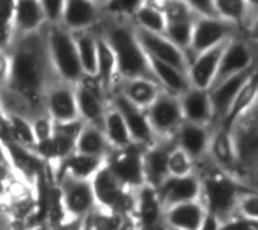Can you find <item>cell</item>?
I'll use <instances>...</instances> for the list:
<instances>
[{"mask_svg": "<svg viewBox=\"0 0 258 230\" xmlns=\"http://www.w3.org/2000/svg\"><path fill=\"white\" fill-rule=\"evenodd\" d=\"M204 161L207 160L204 158ZM198 175L203 184L201 199L207 211L215 214L221 220V226H222V223L234 214V206L239 194L251 187L245 185L234 176L219 170L209 161H207V169L203 170L201 173L198 172Z\"/></svg>", "mask_w": 258, "mask_h": 230, "instance_id": "obj_4", "label": "cell"}, {"mask_svg": "<svg viewBox=\"0 0 258 230\" xmlns=\"http://www.w3.org/2000/svg\"><path fill=\"white\" fill-rule=\"evenodd\" d=\"M12 41L11 23H0V48H8Z\"/></svg>", "mask_w": 258, "mask_h": 230, "instance_id": "obj_49", "label": "cell"}, {"mask_svg": "<svg viewBox=\"0 0 258 230\" xmlns=\"http://www.w3.org/2000/svg\"><path fill=\"white\" fill-rule=\"evenodd\" d=\"M145 114L157 140L174 139L180 124L183 122L178 96L165 92L163 89L159 92L156 99L145 108Z\"/></svg>", "mask_w": 258, "mask_h": 230, "instance_id": "obj_10", "label": "cell"}, {"mask_svg": "<svg viewBox=\"0 0 258 230\" xmlns=\"http://www.w3.org/2000/svg\"><path fill=\"white\" fill-rule=\"evenodd\" d=\"M174 145H175L174 139H159L156 143L144 148L142 166H144L145 185L157 188L169 176L168 157Z\"/></svg>", "mask_w": 258, "mask_h": 230, "instance_id": "obj_17", "label": "cell"}, {"mask_svg": "<svg viewBox=\"0 0 258 230\" xmlns=\"http://www.w3.org/2000/svg\"><path fill=\"white\" fill-rule=\"evenodd\" d=\"M110 146L107 143V139L104 136L103 128L92 125V124H83L79 137L76 140V152L88 154V155H97L104 157L107 155Z\"/></svg>", "mask_w": 258, "mask_h": 230, "instance_id": "obj_34", "label": "cell"}, {"mask_svg": "<svg viewBox=\"0 0 258 230\" xmlns=\"http://www.w3.org/2000/svg\"><path fill=\"white\" fill-rule=\"evenodd\" d=\"M107 99L122 114L133 143H138L141 146H150L157 142V139L150 127L148 118L145 114V108L135 105L133 102H130L127 98H124L121 93H116V92H112Z\"/></svg>", "mask_w": 258, "mask_h": 230, "instance_id": "obj_14", "label": "cell"}, {"mask_svg": "<svg viewBox=\"0 0 258 230\" xmlns=\"http://www.w3.org/2000/svg\"><path fill=\"white\" fill-rule=\"evenodd\" d=\"M11 77V54L8 48H0V86L6 84Z\"/></svg>", "mask_w": 258, "mask_h": 230, "instance_id": "obj_47", "label": "cell"}, {"mask_svg": "<svg viewBox=\"0 0 258 230\" xmlns=\"http://www.w3.org/2000/svg\"><path fill=\"white\" fill-rule=\"evenodd\" d=\"M234 214L258 221V193L255 188H246L239 194Z\"/></svg>", "mask_w": 258, "mask_h": 230, "instance_id": "obj_40", "label": "cell"}, {"mask_svg": "<svg viewBox=\"0 0 258 230\" xmlns=\"http://www.w3.org/2000/svg\"><path fill=\"white\" fill-rule=\"evenodd\" d=\"M8 50L11 77L6 86L23 99L30 119L45 113L44 92L51 81L57 80V75L48 57L44 27L27 35L12 36Z\"/></svg>", "mask_w": 258, "mask_h": 230, "instance_id": "obj_1", "label": "cell"}, {"mask_svg": "<svg viewBox=\"0 0 258 230\" xmlns=\"http://www.w3.org/2000/svg\"><path fill=\"white\" fill-rule=\"evenodd\" d=\"M163 14H165L166 23L183 21V20H195L198 17L192 11V8L189 5H186L183 0H171Z\"/></svg>", "mask_w": 258, "mask_h": 230, "instance_id": "obj_42", "label": "cell"}, {"mask_svg": "<svg viewBox=\"0 0 258 230\" xmlns=\"http://www.w3.org/2000/svg\"><path fill=\"white\" fill-rule=\"evenodd\" d=\"M246 2L252 9H258V0H246Z\"/></svg>", "mask_w": 258, "mask_h": 230, "instance_id": "obj_51", "label": "cell"}, {"mask_svg": "<svg viewBox=\"0 0 258 230\" xmlns=\"http://www.w3.org/2000/svg\"><path fill=\"white\" fill-rule=\"evenodd\" d=\"M254 72H257V65L249 68V69H245L239 74H234V75L219 81L218 84H215L209 89L212 108H213V125H212V128L221 125V122L225 118V114H227L233 99L236 98L237 92L240 90V87L248 81V78Z\"/></svg>", "mask_w": 258, "mask_h": 230, "instance_id": "obj_16", "label": "cell"}, {"mask_svg": "<svg viewBox=\"0 0 258 230\" xmlns=\"http://www.w3.org/2000/svg\"><path fill=\"white\" fill-rule=\"evenodd\" d=\"M148 62H150L151 71H153L157 83L160 84V87L165 92H169V93L178 96V95H181L190 86L187 74L184 71L172 66L171 63H166L163 60L154 59L151 56H148Z\"/></svg>", "mask_w": 258, "mask_h": 230, "instance_id": "obj_28", "label": "cell"}, {"mask_svg": "<svg viewBox=\"0 0 258 230\" xmlns=\"http://www.w3.org/2000/svg\"><path fill=\"white\" fill-rule=\"evenodd\" d=\"M103 18V9L94 0H65L60 24L68 30L94 29Z\"/></svg>", "mask_w": 258, "mask_h": 230, "instance_id": "obj_22", "label": "cell"}, {"mask_svg": "<svg viewBox=\"0 0 258 230\" xmlns=\"http://www.w3.org/2000/svg\"><path fill=\"white\" fill-rule=\"evenodd\" d=\"M54 184L59 190L60 203L65 214V226L79 224L95 206L92 184L88 179H79L68 173H60Z\"/></svg>", "mask_w": 258, "mask_h": 230, "instance_id": "obj_7", "label": "cell"}, {"mask_svg": "<svg viewBox=\"0 0 258 230\" xmlns=\"http://www.w3.org/2000/svg\"><path fill=\"white\" fill-rule=\"evenodd\" d=\"M103 131H104V136L107 139L110 149L125 148L133 143L122 114L109 99H107L106 110H104Z\"/></svg>", "mask_w": 258, "mask_h": 230, "instance_id": "obj_30", "label": "cell"}, {"mask_svg": "<svg viewBox=\"0 0 258 230\" xmlns=\"http://www.w3.org/2000/svg\"><path fill=\"white\" fill-rule=\"evenodd\" d=\"M197 170L195 161L177 145L169 152L168 157V173L169 176H184Z\"/></svg>", "mask_w": 258, "mask_h": 230, "instance_id": "obj_39", "label": "cell"}, {"mask_svg": "<svg viewBox=\"0 0 258 230\" xmlns=\"http://www.w3.org/2000/svg\"><path fill=\"white\" fill-rule=\"evenodd\" d=\"M45 15L39 0H15L11 20L12 36L27 35L45 26Z\"/></svg>", "mask_w": 258, "mask_h": 230, "instance_id": "obj_27", "label": "cell"}, {"mask_svg": "<svg viewBox=\"0 0 258 230\" xmlns=\"http://www.w3.org/2000/svg\"><path fill=\"white\" fill-rule=\"evenodd\" d=\"M216 15L236 24L243 35L255 36L258 9H252L246 0H213Z\"/></svg>", "mask_w": 258, "mask_h": 230, "instance_id": "obj_24", "label": "cell"}, {"mask_svg": "<svg viewBox=\"0 0 258 230\" xmlns=\"http://www.w3.org/2000/svg\"><path fill=\"white\" fill-rule=\"evenodd\" d=\"M257 96L258 74L257 72H254V74L248 78V81L240 87V90L237 92L236 98L233 99V102H231V105H230V108H228L225 118L222 119L221 125H218V127L228 128V127L233 124V121H234L239 114H242L245 110H248L251 105H254V104L257 102Z\"/></svg>", "mask_w": 258, "mask_h": 230, "instance_id": "obj_35", "label": "cell"}, {"mask_svg": "<svg viewBox=\"0 0 258 230\" xmlns=\"http://www.w3.org/2000/svg\"><path fill=\"white\" fill-rule=\"evenodd\" d=\"M258 229V221L257 220H249V218H245V217H240V215H236L233 214L230 218H227L222 226L221 230H257Z\"/></svg>", "mask_w": 258, "mask_h": 230, "instance_id": "obj_45", "label": "cell"}, {"mask_svg": "<svg viewBox=\"0 0 258 230\" xmlns=\"http://www.w3.org/2000/svg\"><path fill=\"white\" fill-rule=\"evenodd\" d=\"M15 0H0V23H11Z\"/></svg>", "mask_w": 258, "mask_h": 230, "instance_id": "obj_48", "label": "cell"}, {"mask_svg": "<svg viewBox=\"0 0 258 230\" xmlns=\"http://www.w3.org/2000/svg\"><path fill=\"white\" fill-rule=\"evenodd\" d=\"M44 35L48 57L57 78L77 83L83 75V71L71 30L60 23H45Z\"/></svg>", "mask_w": 258, "mask_h": 230, "instance_id": "obj_5", "label": "cell"}, {"mask_svg": "<svg viewBox=\"0 0 258 230\" xmlns=\"http://www.w3.org/2000/svg\"><path fill=\"white\" fill-rule=\"evenodd\" d=\"M206 160L215 167H218L219 170L234 176L236 179L242 182L228 128H224V127L212 128V136H210V143H209Z\"/></svg>", "mask_w": 258, "mask_h": 230, "instance_id": "obj_18", "label": "cell"}, {"mask_svg": "<svg viewBox=\"0 0 258 230\" xmlns=\"http://www.w3.org/2000/svg\"><path fill=\"white\" fill-rule=\"evenodd\" d=\"M207 208L203 199L175 203L163 211L162 227L175 230H200Z\"/></svg>", "mask_w": 258, "mask_h": 230, "instance_id": "obj_19", "label": "cell"}, {"mask_svg": "<svg viewBox=\"0 0 258 230\" xmlns=\"http://www.w3.org/2000/svg\"><path fill=\"white\" fill-rule=\"evenodd\" d=\"M5 119H6V139L3 140H14L21 146L33 149L36 140L33 137L30 119L15 113H5Z\"/></svg>", "mask_w": 258, "mask_h": 230, "instance_id": "obj_36", "label": "cell"}, {"mask_svg": "<svg viewBox=\"0 0 258 230\" xmlns=\"http://www.w3.org/2000/svg\"><path fill=\"white\" fill-rule=\"evenodd\" d=\"M33 137L36 142L45 140L53 134V119L47 113H39L30 119Z\"/></svg>", "mask_w": 258, "mask_h": 230, "instance_id": "obj_43", "label": "cell"}, {"mask_svg": "<svg viewBox=\"0 0 258 230\" xmlns=\"http://www.w3.org/2000/svg\"><path fill=\"white\" fill-rule=\"evenodd\" d=\"M178 101L184 121L209 127L213 125V108L209 89L189 86L181 95H178Z\"/></svg>", "mask_w": 258, "mask_h": 230, "instance_id": "obj_23", "label": "cell"}, {"mask_svg": "<svg viewBox=\"0 0 258 230\" xmlns=\"http://www.w3.org/2000/svg\"><path fill=\"white\" fill-rule=\"evenodd\" d=\"M130 21L141 29H145L150 32H159V33H163L165 27H166L165 14L157 11V9L147 6L144 3L138 8V11L133 14Z\"/></svg>", "mask_w": 258, "mask_h": 230, "instance_id": "obj_37", "label": "cell"}, {"mask_svg": "<svg viewBox=\"0 0 258 230\" xmlns=\"http://www.w3.org/2000/svg\"><path fill=\"white\" fill-rule=\"evenodd\" d=\"M194 21L195 20H183V21L166 23L165 32H163L178 48H181L186 53V56H187V51H189L190 39H192Z\"/></svg>", "mask_w": 258, "mask_h": 230, "instance_id": "obj_38", "label": "cell"}, {"mask_svg": "<svg viewBox=\"0 0 258 230\" xmlns=\"http://www.w3.org/2000/svg\"><path fill=\"white\" fill-rule=\"evenodd\" d=\"M95 203L100 209L135 220L138 190L124 185L104 164L91 179ZM136 223V221H135ZM138 229V227H136Z\"/></svg>", "mask_w": 258, "mask_h": 230, "instance_id": "obj_6", "label": "cell"}, {"mask_svg": "<svg viewBox=\"0 0 258 230\" xmlns=\"http://www.w3.org/2000/svg\"><path fill=\"white\" fill-rule=\"evenodd\" d=\"M104 166V157L97 155H88L82 152H73L70 154L57 167L54 178L56 179L60 173H68L79 179H88L91 181L92 176Z\"/></svg>", "mask_w": 258, "mask_h": 230, "instance_id": "obj_29", "label": "cell"}, {"mask_svg": "<svg viewBox=\"0 0 258 230\" xmlns=\"http://www.w3.org/2000/svg\"><path fill=\"white\" fill-rule=\"evenodd\" d=\"M171 0H144V5L153 8V9H157L160 12H165L166 6L169 5Z\"/></svg>", "mask_w": 258, "mask_h": 230, "instance_id": "obj_50", "label": "cell"}, {"mask_svg": "<svg viewBox=\"0 0 258 230\" xmlns=\"http://www.w3.org/2000/svg\"><path fill=\"white\" fill-rule=\"evenodd\" d=\"M186 5L192 8V11L197 15H206V17H216L213 0H183Z\"/></svg>", "mask_w": 258, "mask_h": 230, "instance_id": "obj_46", "label": "cell"}, {"mask_svg": "<svg viewBox=\"0 0 258 230\" xmlns=\"http://www.w3.org/2000/svg\"><path fill=\"white\" fill-rule=\"evenodd\" d=\"M255 65H257V38L242 35V33L236 35L228 39L222 51V56H221V60H219V65H218V69H216V74L210 87Z\"/></svg>", "mask_w": 258, "mask_h": 230, "instance_id": "obj_8", "label": "cell"}, {"mask_svg": "<svg viewBox=\"0 0 258 230\" xmlns=\"http://www.w3.org/2000/svg\"><path fill=\"white\" fill-rule=\"evenodd\" d=\"M77 48L79 62L83 74L95 75L97 69V33L94 29L71 32Z\"/></svg>", "mask_w": 258, "mask_h": 230, "instance_id": "obj_33", "label": "cell"}, {"mask_svg": "<svg viewBox=\"0 0 258 230\" xmlns=\"http://www.w3.org/2000/svg\"><path fill=\"white\" fill-rule=\"evenodd\" d=\"M135 32H136V38L139 41V44L142 45L144 51L159 60H163L166 63H171L172 66L184 71L187 74V66H189V60L186 53L178 48L165 33H159V32H150L145 29H141L138 26H135Z\"/></svg>", "mask_w": 258, "mask_h": 230, "instance_id": "obj_13", "label": "cell"}, {"mask_svg": "<svg viewBox=\"0 0 258 230\" xmlns=\"http://www.w3.org/2000/svg\"><path fill=\"white\" fill-rule=\"evenodd\" d=\"M242 182L255 187L258 161V105L257 102L239 114L228 127Z\"/></svg>", "mask_w": 258, "mask_h": 230, "instance_id": "obj_3", "label": "cell"}, {"mask_svg": "<svg viewBox=\"0 0 258 230\" xmlns=\"http://www.w3.org/2000/svg\"><path fill=\"white\" fill-rule=\"evenodd\" d=\"M160 205L163 211L175 203L194 200L201 197L203 184L198 172L184 175V176H168L160 187L156 188Z\"/></svg>", "mask_w": 258, "mask_h": 230, "instance_id": "obj_15", "label": "cell"}, {"mask_svg": "<svg viewBox=\"0 0 258 230\" xmlns=\"http://www.w3.org/2000/svg\"><path fill=\"white\" fill-rule=\"evenodd\" d=\"M47 23H60L65 0H39Z\"/></svg>", "mask_w": 258, "mask_h": 230, "instance_id": "obj_44", "label": "cell"}, {"mask_svg": "<svg viewBox=\"0 0 258 230\" xmlns=\"http://www.w3.org/2000/svg\"><path fill=\"white\" fill-rule=\"evenodd\" d=\"M162 90L160 84L150 78H116L110 93L116 92L141 108H147ZM109 93V95H110Z\"/></svg>", "mask_w": 258, "mask_h": 230, "instance_id": "obj_25", "label": "cell"}, {"mask_svg": "<svg viewBox=\"0 0 258 230\" xmlns=\"http://www.w3.org/2000/svg\"><path fill=\"white\" fill-rule=\"evenodd\" d=\"M210 136H212V127L183 119L174 136V140L175 145L180 146L198 166L207 155Z\"/></svg>", "mask_w": 258, "mask_h": 230, "instance_id": "obj_20", "label": "cell"}, {"mask_svg": "<svg viewBox=\"0 0 258 230\" xmlns=\"http://www.w3.org/2000/svg\"><path fill=\"white\" fill-rule=\"evenodd\" d=\"M76 83L65 80L51 81L44 92V110L53 122H68L79 119L76 104Z\"/></svg>", "mask_w": 258, "mask_h": 230, "instance_id": "obj_12", "label": "cell"}, {"mask_svg": "<svg viewBox=\"0 0 258 230\" xmlns=\"http://www.w3.org/2000/svg\"><path fill=\"white\" fill-rule=\"evenodd\" d=\"M144 0H106L101 6L104 15L130 20Z\"/></svg>", "mask_w": 258, "mask_h": 230, "instance_id": "obj_41", "label": "cell"}, {"mask_svg": "<svg viewBox=\"0 0 258 230\" xmlns=\"http://www.w3.org/2000/svg\"><path fill=\"white\" fill-rule=\"evenodd\" d=\"M163 208L160 205L157 190L150 185H142L136 194L135 221L138 229H154L162 226Z\"/></svg>", "mask_w": 258, "mask_h": 230, "instance_id": "obj_26", "label": "cell"}, {"mask_svg": "<svg viewBox=\"0 0 258 230\" xmlns=\"http://www.w3.org/2000/svg\"><path fill=\"white\" fill-rule=\"evenodd\" d=\"M95 30V29H94ZM97 33V69H95V77L101 83L104 92L110 93V89L116 80V60L115 54L107 44V41L95 30Z\"/></svg>", "mask_w": 258, "mask_h": 230, "instance_id": "obj_32", "label": "cell"}, {"mask_svg": "<svg viewBox=\"0 0 258 230\" xmlns=\"http://www.w3.org/2000/svg\"><path fill=\"white\" fill-rule=\"evenodd\" d=\"M145 146L132 143L125 148L109 149L104 164L107 169L127 187L138 190L145 185L142 152Z\"/></svg>", "mask_w": 258, "mask_h": 230, "instance_id": "obj_9", "label": "cell"}, {"mask_svg": "<svg viewBox=\"0 0 258 230\" xmlns=\"http://www.w3.org/2000/svg\"><path fill=\"white\" fill-rule=\"evenodd\" d=\"M94 2H95V3H98V5H100V6H103V5H104V2H106V0H94Z\"/></svg>", "mask_w": 258, "mask_h": 230, "instance_id": "obj_52", "label": "cell"}, {"mask_svg": "<svg viewBox=\"0 0 258 230\" xmlns=\"http://www.w3.org/2000/svg\"><path fill=\"white\" fill-rule=\"evenodd\" d=\"M240 33L242 32L236 24L218 15L216 17L198 15L194 21V32H192L189 51H187V60H190L195 54Z\"/></svg>", "mask_w": 258, "mask_h": 230, "instance_id": "obj_11", "label": "cell"}, {"mask_svg": "<svg viewBox=\"0 0 258 230\" xmlns=\"http://www.w3.org/2000/svg\"><path fill=\"white\" fill-rule=\"evenodd\" d=\"M94 29L107 41L115 54L116 78L142 77L157 81L130 20L103 14V18Z\"/></svg>", "mask_w": 258, "mask_h": 230, "instance_id": "obj_2", "label": "cell"}, {"mask_svg": "<svg viewBox=\"0 0 258 230\" xmlns=\"http://www.w3.org/2000/svg\"><path fill=\"white\" fill-rule=\"evenodd\" d=\"M227 42H228V39L218 44V45H213V47H210V48H207V50H204V51H201L198 54H195L189 60L187 78H189L190 86L201 87V89H209L210 87Z\"/></svg>", "mask_w": 258, "mask_h": 230, "instance_id": "obj_21", "label": "cell"}, {"mask_svg": "<svg viewBox=\"0 0 258 230\" xmlns=\"http://www.w3.org/2000/svg\"><path fill=\"white\" fill-rule=\"evenodd\" d=\"M74 87H76V104H77L79 118L86 124H92L103 128V119H104V110L107 101L98 98L80 83H76Z\"/></svg>", "mask_w": 258, "mask_h": 230, "instance_id": "obj_31", "label": "cell"}]
</instances>
